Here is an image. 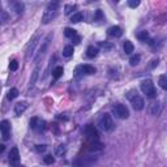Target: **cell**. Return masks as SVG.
<instances>
[{
  "mask_svg": "<svg viewBox=\"0 0 167 167\" xmlns=\"http://www.w3.org/2000/svg\"><path fill=\"white\" fill-rule=\"evenodd\" d=\"M59 7L60 4L57 2L54 3H50L47 5V8L45 9V13H43V17H42V22L43 24H48L57 16V12H59Z\"/></svg>",
  "mask_w": 167,
  "mask_h": 167,
  "instance_id": "1",
  "label": "cell"
},
{
  "mask_svg": "<svg viewBox=\"0 0 167 167\" xmlns=\"http://www.w3.org/2000/svg\"><path fill=\"white\" fill-rule=\"evenodd\" d=\"M98 158L97 157H91V155H84V157H78L77 159L73 161L75 167H91L97 163Z\"/></svg>",
  "mask_w": 167,
  "mask_h": 167,
  "instance_id": "2",
  "label": "cell"
},
{
  "mask_svg": "<svg viewBox=\"0 0 167 167\" xmlns=\"http://www.w3.org/2000/svg\"><path fill=\"white\" fill-rule=\"evenodd\" d=\"M141 90L144 94H146V97L149 98H155L157 97V90L155 86L151 80H144L141 82Z\"/></svg>",
  "mask_w": 167,
  "mask_h": 167,
  "instance_id": "3",
  "label": "cell"
},
{
  "mask_svg": "<svg viewBox=\"0 0 167 167\" xmlns=\"http://www.w3.org/2000/svg\"><path fill=\"white\" fill-rule=\"evenodd\" d=\"M98 125L102 130H111L114 128V121L110 114H103L101 116V119L98 120Z\"/></svg>",
  "mask_w": 167,
  "mask_h": 167,
  "instance_id": "4",
  "label": "cell"
},
{
  "mask_svg": "<svg viewBox=\"0 0 167 167\" xmlns=\"http://www.w3.org/2000/svg\"><path fill=\"white\" fill-rule=\"evenodd\" d=\"M112 112L115 114V116H118L119 119H128L129 118V110L127 108V106L118 103L112 107Z\"/></svg>",
  "mask_w": 167,
  "mask_h": 167,
  "instance_id": "5",
  "label": "cell"
},
{
  "mask_svg": "<svg viewBox=\"0 0 167 167\" xmlns=\"http://www.w3.org/2000/svg\"><path fill=\"white\" fill-rule=\"evenodd\" d=\"M129 101H130V105H132V107L136 111H141L144 108V106H145L144 99L140 96H137V93L133 94V96H129Z\"/></svg>",
  "mask_w": 167,
  "mask_h": 167,
  "instance_id": "6",
  "label": "cell"
},
{
  "mask_svg": "<svg viewBox=\"0 0 167 167\" xmlns=\"http://www.w3.org/2000/svg\"><path fill=\"white\" fill-rule=\"evenodd\" d=\"M51 38H52V34H48L47 37H46V39L42 42V46H41V48L38 50V54H37V57H35V61H39L41 57H43V55L46 54V50H47L48 46H50V41H51Z\"/></svg>",
  "mask_w": 167,
  "mask_h": 167,
  "instance_id": "7",
  "label": "cell"
},
{
  "mask_svg": "<svg viewBox=\"0 0 167 167\" xmlns=\"http://www.w3.org/2000/svg\"><path fill=\"white\" fill-rule=\"evenodd\" d=\"M85 135L88 136V139H90L91 141H98L99 140V132L94 125H88L85 128Z\"/></svg>",
  "mask_w": 167,
  "mask_h": 167,
  "instance_id": "8",
  "label": "cell"
},
{
  "mask_svg": "<svg viewBox=\"0 0 167 167\" xmlns=\"http://www.w3.org/2000/svg\"><path fill=\"white\" fill-rule=\"evenodd\" d=\"M9 163L12 165V167H18V163H20V154H18V149H17V148L11 149V153H9Z\"/></svg>",
  "mask_w": 167,
  "mask_h": 167,
  "instance_id": "9",
  "label": "cell"
},
{
  "mask_svg": "<svg viewBox=\"0 0 167 167\" xmlns=\"http://www.w3.org/2000/svg\"><path fill=\"white\" fill-rule=\"evenodd\" d=\"M39 39H41V37H39V35L37 34V35H35V37H34V38L30 41V43H29V45H27V48H26V56H27V57H30V56L33 55V52H34V48H35V46L38 45Z\"/></svg>",
  "mask_w": 167,
  "mask_h": 167,
  "instance_id": "10",
  "label": "cell"
},
{
  "mask_svg": "<svg viewBox=\"0 0 167 167\" xmlns=\"http://www.w3.org/2000/svg\"><path fill=\"white\" fill-rule=\"evenodd\" d=\"M9 129H11V124L8 120H3L0 123V132L3 133V139L4 140H8L9 139Z\"/></svg>",
  "mask_w": 167,
  "mask_h": 167,
  "instance_id": "11",
  "label": "cell"
},
{
  "mask_svg": "<svg viewBox=\"0 0 167 167\" xmlns=\"http://www.w3.org/2000/svg\"><path fill=\"white\" fill-rule=\"evenodd\" d=\"M45 124L46 123L43 121V120H39L38 118H33L30 120V127L33 129H38V130H42V129H45Z\"/></svg>",
  "mask_w": 167,
  "mask_h": 167,
  "instance_id": "12",
  "label": "cell"
},
{
  "mask_svg": "<svg viewBox=\"0 0 167 167\" xmlns=\"http://www.w3.org/2000/svg\"><path fill=\"white\" fill-rule=\"evenodd\" d=\"M78 71H81L82 73H85V75H94V73H96V68H94L93 65H90V64L80 65V67L77 68V72Z\"/></svg>",
  "mask_w": 167,
  "mask_h": 167,
  "instance_id": "13",
  "label": "cell"
},
{
  "mask_svg": "<svg viewBox=\"0 0 167 167\" xmlns=\"http://www.w3.org/2000/svg\"><path fill=\"white\" fill-rule=\"evenodd\" d=\"M108 35H111V37H115V38H119L121 37V34H123V30H121V27L120 26H111L110 29H108Z\"/></svg>",
  "mask_w": 167,
  "mask_h": 167,
  "instance_id": "14",
  "label": "cell"
},
{
  "mask_svg": "<svg viewBox=\"0 0 167 167\" xmlns=\"http://www.w3.org/2000/svg\"><path fill=\"white\" fill-rule=\"evenodd\" d=\"M88 149H89L90 151H99V150L103 149V144L99 142V141H91V142L89 144Z\"/></svg>",
  "mask_w": 167,
  "mask_h": 167,
  "instance_id": "15",
  "label": "cell"
},
{
  "mask_svg": "<svg viewBox=\"0 0 167 167\" xmlns=\"http://www.w3.org/2000/svg\"><path fill=\"white\" fill-rule=\"evenodd\" d=\"M26 108H27V103L26 102H18L16 106H14V112H16L17 115H20V114H22Z\"/></svg>",
  "mask_w": 167,
  "mask_h": 167,
  "instance_id": "16",
  "label": "cell"
},
{
  "mask_svg": "<svg viewBox=\"0 0 167 167\" xmlns=\"http://www.w3.org/2000/svg\"><path fill=\"white\" fill-rule=\"evenodd\" d=\"M123 47H124V52L127 55H130V54L135 51V46H133V43L130 42V41H125L124 42V46H123Z\"/></svg>",
  "mask_w": 167,
  "mask_h": 167,
  "instance_id": "17",
  "label": "cell"
},
{
  "mask_svg": "<svg viewBox=\"0 0 167 167\" xmlns=\"http://www.w3.org/2000/svg\"><path fill=\"white\" fill-rule=\"evenodd\" d=\"M81 21H84V14H82V13L77 12V13H73V14H72V17H71V22L77 24V22H81Z\"/></svg>",
  "mask_w": 167,
  "mask_h": 167,
  "instance_id": "18",
  "label": "cell"
},
{
  "mask_svg": "<svg viewBox=\"0 0 167 167\" xmlns=\"http://www.w3.org/2000/svg\"><path fill=\"white\" fill-rule=\"evenodd\" d=\"M73 52H75V50H73V46H65L64 47V50H63V56H65V57H71L72 55H73Z\"/></svg>",
  "mask_w": 167,
  "mask_h": 167,
  "instance_id": "19",
  "label": "cell"
},
{
  "mask_svg": "<svg viewBox=\"0 0 167 167\" xmlns=\"http://www.w3.org/2000/svg\"><path fill=\"white\" fill-rule=\"evenodd\" d=\"M97 54H98V48H96V47H93V46H90V47H88V50H86V56L88 57H96L97 56Z\"/></svg>",
  "mask_w": 167,
  "mask_h": 167,
  "instance_id": "20",
  "label": "cell"
},
{
  "mask_svg": "<svg viewBox=\"0 0 167 167\" xmlns=\"http://www.w3.org/2000/svg\"><path fill=\"white\" fill-rule=\"evenodd\" d=\"M63 73H64L63 67H56V68L52 71V77L57 80V78H60V77L63 76Z\"/></svg>",
  "mask_w": 167,
  "mask_h": 167,
  "instance_id": "21",
  "label": "cell"
},
{
  "mask_svg": "<svg viewBox=\"0 0 167 167\" xmlns=\"http://www.w3.org/2000/svg\"><path fill=\"white\" fill-rule=\"evenodd\" d=\"M137 38H139L141 42H148L149 41V33L146 30H142L137 34Z\"/></svg>",
  "mask_w": 167,
  "mask_h": 167,
  "instance_id": "22",
  "label": "cell"
},
{
  "mask_svg": "<svg viewBox=\"0 0 167 167\" xmlns=\"http://www.w3.org/2000/svg\"><path fill=\"white\" fill-rule=\"evenodd\" d=\"M64 34H65V37H68V38H71V39L77 35V33H76L75 29H71V27H65Z\"/></svg>",
  "mask_w": 167,
  "mask_h": 167,
  "instance_id": "23",
  "label": "cell"
},
{
  "mask_svg": "<svg viewBox=\"0 0 167 167\" xmlns=\"http://www.w3.org/2000/svg\"><path fill=\"white\" fill-rule=\"evenodd\" d=\"M7 97H8V99H14V98H17L18 97V90L16 89V88H12L9 91H8V96H7Z\"/></svg>",
  "mask_w": 167,
  "mask_h": 167,
  "instance_id": "24",
  "label": "cell"
},
{
  "mask_svg": "<svg viewBox=\"0 0 167 167\" xmlns=\"http://www.w3.org/2000/svg\"><path fill=\"white\" fill-rule=\"evenodd\" d=\"M140 60H141V56L139 54H136V55H133L129 59V63H130V65H137V64L140 63Z\"/></svg>",
  "mask_w": 167,
  "mask_h": 167,
  "instance_id": "25",
  "label": "cell"
},
{
  "mask_svg": "<svg viewBox=\"0 0 167 167\" xmlns=\"http://www.w3.org/2000/svg\"><path fill=\"white\" fill-rule=\"evenodd\" d=\"M159 85H161L162 89H167V77L165 75H162L159 77Z\"/></svg>",
  "mask_w": 167,
  "mask_h": 167,
  "instance_id": "26",
  "label": "cell"
},
{
  "mask_svg": "<svg viewBox=\"0 0 167 167\" xmlns=\"http://www.w3.org/2000/svg\"><path fill=\"white\" fill-rule=\"evenodd\" d=\"M7 20H8V14H7V13L2 9V7H0V24H4Z\"/></svg>",
  "mask_w": 167,
  "mask_h": 167,
  "instance_id": "27",
  "label": "cell"
},
{
  "mask_svg": "<svg viewBox=\"0 0 167 167\" xmlns=\"http://www.w3.org/2000/svg\"><path fill=\"white\" fill-rule=\"evenodd\" d=\"M43 162H45L46 165H52L55 162V158L51 154H48V155H46L45 158H43Z\"/></svg>",
  "mask_w": 167,
  "mask_h": 167,
  "instance_id": "28",
  "label": "cell"
},
{
  "mask_svg": "<svg viewBox=\"0 0 167 167\" xmlns=\"http://www.w3.org/2000/svg\"><path fill=\"white\" fill-rule=\"evenodd\" d=\"M55 153H56V155H63L65 153V146L64 145H59V146H56Z\"/></svg>",
  "mask_w": 167,
  "mask_h": 167,
  "instance_id": "29",
  "label": "cell"
},
{
  "mask_svg": "<svg viewBox=\"0 0 167 167\" xmlns=\"http://www.w3.org/2000/svg\"><path fill=\"white\" fill-rule=\"evenodd\" d=\"M9 69L13 71V72L17 71V69H18V61H17V60H12V61L9 63Z\"/></svg>",
  "mask_w": 167,
  "mask_h": 167,
  "instance_id": "30",
  "label": "cell"
},
{
  "mask_svg": "<svg viewBox=\"0 0 167 167\" xmlns=\"http://www.w3.org/2000/svg\"><path fill=\"white\" fill-rule=\"evenodd\" d=\"M22 9H24V4L22 3H16L14 4V11H16L17 13H21Z\"/></svg>",
  "mask_w": 167,
  "mask_h": 167,
  "instance_id": "31",
  "label": "cell"
},
{
  "mask_svg": "<svg viewBox=\"0 0 167 167\" xmlns=\"http://www.w3.org/2000/svg\"><path fill=\"white\" fill-rule=\"evenodd\" d=\"M128 5L130 7V8H136V7L140 5V0H129Z\"/></svg>",
  "mask_w": 167,
  "mask_h": 167,
  "instance_id": "32",
  "label": "cell"
},
{
  "mask_svg": "<svg viewBox=\"0 0 167 167\" xmlns=\"http://www.w3.org/2000/svg\"><path fill=\"white\" fill-rule=\"evenodd\" d=\"M47 149L46 145H35V150L38 151V153H42V151H45Z\"/></svg>",
  "mask_w": 167,
  "mask_h": 167,
  "instance_id": "33",
  "label": "cell"
},
{
  "mask_svg": "<svg viewBox=\"0 0 167 167\" xmlns=\"http://www.w3.org/2000/svg\"><path fill=\"white\" fill-rule=\"evenodd\" d=\"M76 8V5H67L65 7V14H69L72 12V9H75Z\"/></svg>",
  "mask_w": 167,
  "mask_h": 167,
  "instance_id": "34",
  "label": "cell"
},
{
  "mask_svg": "<svg viewBox=\"0 0 167 167\" xmlns=\"http://www.w3.org/2000/svg\"><path fill=\"white\" fill-rule=\"evenodd\" d=\"M80 41H81V38H80L78 35H76V37H73V38H72V42H73L75 45H78V43H80Z\"/></svg>",
  "mask_w": 167,
  "mask_h": 167,
  "instance_id": "35",
  "label": "cell"
},
{
  "mask_svg": "<svg viewBox=\"0 0 167 167\" xmlns=\"http://www.w3.org/2000/svg\"><path fill=\"white\" fill-rule=\"evenodd\" d=\"M99 18H102V12H101V9H98L96 13V20H99Z\"/></svg>",
  "mask_w": 167,
  "mask_h": 167,
  "instance_id": "36",
  "label": "cell"
},
{
  "mask_svg": "<svg viewBox=\"0 0 167 167\" xmlns=\"http://www.w3.org/2000/svg\"><path fill=\"white\" fill-rule=\"evenodd\" d=\"M4 150H5V146H4L3 144H0V153H3Z\"/></svg>",
  "mask_w": 167,
  "mask_h": 167,
  "instance_id": "37",
  "label": "cell"
}]
</instances>
